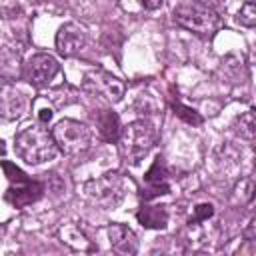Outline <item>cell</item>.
Masks as SVG:
<instances>
[{
	"mask_svg": "<svg viewBox=\"0 0 256 256\" xmlns=\"http://www.w3.org/2000/svg\"><path fill=\"white\" fill-rule=\"evenodd\" d=\"M108 240H110L112 250L122 256H132L138 252V238H136L134 230L128 228L126 224L112 222L108 226Z\"/></svg>",
	"mask_w": 256,
	"mask_h": 256,
	"instance_id": "cell-11",
	"label": "cell"
},
{
	"mask_svg": "<svg viewBox=\"0 0 256 256\" xmlns=\"http://www.w3.org/2000/svg\"><path fill=\"white\" fill-rule=\"evenodd\" d=\"M236 20L246 28L256 26V4L254 2H244L240 12H238V16H236Z\"/></svg>",
	"mask_w": 256,
	"mask_h": 256,
	"instance_id": "cell-17",
	"label": "cell"
},
{
	"mask_svg": "<svg viewBox=\"0 0 256 256\" xmlns=\"http://www.w3.org/2000/svg\"><path fill=\"white\" fill-rule=\"evenodd\" d=\"M14 152L26 164L38 166L52 160L58 152V146L48 128H44L42 124H32L14 136Z\"/></svg>",
	"mask_w": 256,
	"mask_h": 256,
	"instance_id": "cell-1",
	"label": "cell"
},
{
	"mask_svg": "<svg viewBox=\"0 0 256 256\" xmlns=\"http://www.w3.org/2000/svg\"><path fill=\"white\" fill-rule=\"evenodd\" d=\"M214 214V206L210 204V202H200V204H196V208H194V214H192V218H190V224L194 222H204V220H208L210 216Z\"/></svg>",
	"mask_w": 256,
	"mask_h": 256,
	"instance_id": "cell-19",
	"label": "cell"
},
{
	"mask_svg": "<svg viewBox=\"0 0 256 256\" xmlns=\"http://www.w3.org/2000/svg\"><path fill=\"white\" fill-rule=\"evenodd\" d=\"M172 110H174V114H176L178 118H182L186 124H192V126L202 124V116H200L196 110H192V108H188V106H184V104H172Z\"/></svg>",
	"mask_w": 256,
	"mask_h": 256,
	"instance_id": "cell-16",
	"label": "cell"
},
{
	"mask_svg": "<svg viewBox=\"0 0 256 256\" xmlns=\"http://www.w3.org/2000/svg\"><path fill=\"white\" fill-rule=\"evenodd\" d=\"M244 238L248 242H254V238H256V220L254 218H250V222H248V226L244 230Z\"/></svg>",
	"mask_w": 256,
	"mask_h": 256,
	"instance_id": "cell-20",
	"label": "cell"
},
{
	"mask_svg": "<svg viewBox=\"0 0 256 256\" xmlns=\"http://www.w3.org/2000/svg\"><path fill=\"white\" fill-rule=\"evenodd\" d=\"M96 126H98V132L102 136V140L106 142H118V136L122 132V124H120V118L116 112L112 110H100L98 116H96Z\"/></svg>",
	"mask_w": 256,
	"mask_h": 256,
	"instance_id": "cell-13",
	"label": "cell"
},
{
	"mask_svg": "<svg viewBox=\"0 0 256 256\" xmlns=\"http://www.w3.org/2000/svg\"><path fill=\"white\" fill-rule=\"evenodd\" d=\"M192 2H200V4H208L210 0H192Z\"/></svg>",
	"mask_w": 256,
	"mask_h": 256,
	"instance_id": "cell-23",
	"label": "cell"
},
{
	"mask_svg": "<svg viewBox=\"0 0 256 256\" xmlns=\"http://www.w3.org/2000/svg\"><path fill=\"white\" fill-rule=\"evenodd\" d=\"M172 18L178 26H182L194 34H200V36H210V34L218 32L222 26L220 16L212 8H208L206 4H200V2L178 4L172 12Z\"/></svg>",
	"mask_w": 256,
	"mask_h": 256,
	"instance_id": "cell-3",
	"label": "cell"
},
{
	"mask_svg": "<svg viewBox=\"0 0 256 256\" xmlns=\"http://www.w3.org/2000/svg\"><path fill=\"white\" fill-rule=\"evenodd\" d=\"M50 132H52V138H54L58 150L64 154L78 156V154H84L92 146V132L84 122L64 118V120L56 122Z\"/></svg>",
	"mask_w": 256,
	"mask_h": 256,
	"instance_id": "cell-4",
	"label": "cell"
},
{
	"mask_svg": "<svg viewBox=\"0 0 256 256\" xmlns=\"http://www.w3.org/2000/svg\"><path fill=\"white\" fill-rule=\"evenodd\" d=\"M144 198H154L160 194H168L170 192V184H168V172L164 168L162 158L158 156L154 160V164L148 168L146 176H144Z\"/></svg>",
	"mask_w": 256,
	"mask_h": 256,
	"instance_id": "cell-12",
	"label": "cell"
},
{
	"mask_svg": "<svg viewBox=\"0 0 256 256\" xmlns=\"http://www.w3.org/2000/svg\"><path fill=\"white\" fill-rule=\"evenodd\" d=\"M82 88L86 92L94 94V96L104 98L110 104L120 102L122 96H124V92H126L124 82L118 76H114V74H110V72H106L102 68L86 72L84 74V80H82Z\"/></svg>",
	"mask_w": 256,
	"mask_h": 256,
	"instance_id": "cell-6",
	"label": "cell"
},
{
	"mask_svg": "<svg viewBox=\"0 0 256 256\" xmlns=\"http://www.w3.org/2000/svg\"><path fill=\"white\" fill-rule=\"evenodd\" d=\"M4 152H6V148H4V142L0 140V154H4Z\"/></svg>",
	"mask_w": 256,
	"mask_h": 256,
	"instance_id": "cell-22",
	"label": "cell"
},
{
	"mask_svg": "<svg viewBox=\"0 0 256 256\" xmlns=\"http://www.w3.org/2000/svg\"><path fill=\"white\" fill-rule=\"evenodd\" d=\"M2 170L6 172L8 180H10V188L6 190V200L14 206V208H24L32 202H36L42 192H44V186L38 182V180H32L28 178L16 164L12 162H2Z\"/></svg>",
	"mask_w": 256,
	"mask_h": 256,
	"instance_id": "cell-5",
	"label": "cell"
},
{
	"mask_svg": "<svg viewBox=\"0 0 256 256\" xmlns=\"http://www.w3.org/2000/svg\"><path fill=\"white\" fill-rule=\"evenodd\" d=\"M238 126H240V128H236V132L240 134V138H246V140H252V138H254V128H256V124H254V110H252V108H250L248 112L240 114Z\"/></svg>",
	"mask_w": 256,
	"mask_h": 256,
	"instance_id": "cell-15",
	"label": "cell"
},
{
	"mask_svg": "<svg viewBox=\"0 0 256 256\" xmlns=\"http://www.w3.org/2000/svg\"><path fill=\"white\" fill-rule=\"evenodd\" d=\"M138 222L144 228H152V230H162L168 224V210L164 206H142L136 214Z\"/></svg>",
	"mask_w": 256,
	"mask_h": 256,
	"instance_id": "cell-14",
	"label": "cell"
},
{
	"mask_svg": "<svg viewBox=\"0 0 256 256\" xmlns=\"http://www.w3.org/2000/svg\"><path fill=\"white\" fill-rule=\"evenodd\" d=\"M60 70L58 60L48 52L32 54L24 64V76L32 86H46Z\"/></svg>",
	"mask_w": 256,
	"mask_h": 256,
	"instance_id": "cell-7",
	"label": "cell"
},
{
	"mask_svg": "<svg viewBox=\"0 0 256 256\" xmlns=\"http://www.w3.org/2000/svg\"><path fill=\"white\" fill-rule=\"evenodd\" d=\"M86 40H88V36L82 26H78L76 22H66L56 32V50L60 56L72 58L84 50Z\"/></svg>",
	"mask_w": 256,
	"mask_h": 256,
	"instance_id": "cell-8",
	"label": "cell"
},
{
	"mask_svg": "<svg viewBox=\"0 0 256 256\" xmlns=\"http://www.w3.org/2000/svg\"><path fill=\"white\" fill-rule=\"evenodd\" d=\"M234 194L240 198V204L252 202V198H254V180L252 178H242L240 184L236 186Z\"/></svg>",
	"mask_w": 256,
	"mask_h": 256,
	"instance_id": "cell-18",
	"label": "cell"
},
{
	"mask_svg": "<svg viewBox=\"0 0 256 256\" xmlns=\"http://www.w3.org/2000/svg\"><path fill=\"white\" fill-rule=\"evenodd\" d=\"M164 0H140V4L146 8V10H158L162 6Z\"/></svg>",
	"mask_w": 256,
	"mask_h": 256,
	"instance_id": "cell-21",
	"label": "cell"
},
{
	"mask_svg": "<svg viewBox=\"0 0 256 256\" xmlns=\"http://www.w3.org/2000/svg\"><path fill=\"white\" fill-rule=\"evenodd\" d=\"M86 192L96 198L98 202H108V204H116L122 196V182L118 178V174H104L98 180H92L86 184Z\"/></svg>",
	"mask_w": 256,
	"mask_h": 256,
	"instance_id": "cell-10",
	"label": "cell"
},
{
	"mask_svg": "<svg viewBox=\"0 0 256 256\" xmlns=\"http://www.w3.org/2000/svg\"><path fill=\"white\" fill-rule=\"evenodd\" d=\"M156 144V130L146 120H134L122 128L118 136V150L124 162L140 164Z\"/></svg>",
	"mask_w": 256,
	"mask_h": 256,
	"instance_id": "cell-2",
	"label": "cell"
},
{
	"mask_svg": "<svg viewBox=\"0 0 256 256\" xmlns=\"http://www.w3.org/2000/svg\"><path fill=\"white\" fill-rule=\"evenodd\" d=\"M28 98L12 84L0 86V118L2 120H18L28 110Z\"/></svg>",
	"mask_w": 256,
	"mask_h": 256,
	"instance_id": "cell-9",
	"label": "cell"
}]
</instances>
